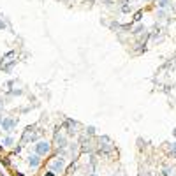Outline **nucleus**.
Returning a JSON list of instances; mask_svg holds the SVG:
<instances>
[{
  "mask_svg": "<svg viewBox=\"0 0 176 176\" xmlns=\"http://www.w3.org/2000/svg\"><path fill=\"white\" fill-rule=\"evenodd\" d=\"M55 144L58 146V148H65L67 146V139H65V136H62V134H55Z\"/></svg>",
  "mask_w": 176,
  "mask_h": 176,
  "instance_id": "5",
  "label": "nucleus"
},
{
  "mask_svg": "<svg viewBox=\"0 0 176 176\" xmlns=\"http://www.w3.org/2000/svg\"><path fill=\"white\" fill-rule=\"evenodd\" d=\"M157 18H159V19H164V18H166V11H164V9H160V11L157 12Z\"/></svg>",
  "mask_w": 176,
  "mask_h": 176,
  "instance_id": "8",
  "label": "nucleus"
},
{
  "mask_svg": "<svg viewBox=\"0 0 176 176\" xmlns=\"http://www.w3.org/2000/svg\"><path fill=\"white\" fill-rule=\"evenodd\" d=\"M16 125H18V120H14V118H4V122H2L4 132H12V129Z\"/></svg>",
  "mask_w": 176,
  "mask_h": 176,
  "instance_id": "3",
  "label": "nucleus"
},
{
  "mask_svg": "<svg viewBox=\"0 0 176 176\" xmlns=\"http://www.w3.org/2000/svg\"><path fill=\"white\" fill-rule=\"evenodd\" d=\"M86 134H90V136H93V134H95V127H92V125H90V127L86 129Z\"/></svg>",
  "mask_w": 176,
  "mask_h": 176,
  "instance_id": "10",
  "label": "nucleus"
},
{
  "mask_svg": "<svg viewBox=\"0 0 176 176\" xmlns=\"http://www.w3.org/2000/svg\"><path fill=\"white\" fill-rule=\"evenodd\" d=\"M141 32H146V30H144V27H143V25H139V27H138V28H136V30H134V34L138 35V34H141Z\"/></svg>",
  "mask_w": 176,
  "mask_h": 176,
  "instance_id": "9",
  "label": "nucleus"
},
{
  "mask_svg": "<svg viewBox=\"0 0 176 176\" xmlns=\"http://www.w3.org/2000/svg\"><path fill=\"white\" fill-rule=\"evenodd\" d=\"M2 122H4V116H2V114H0V125H2Z\"/></svg>",
  "mask_w": 176,
  "mask_h": 176,
  "instance_id": "13",
  "label": "nucleus"
},
{
  "mask_svg": "<svg viewBox=\"0 0 176 176\" xmlns=\"http://www.w3.org/2000/svg\"><path fill=\"white\" fill-rule=\"evenodd\" d=\"M174 136H176V129H174Z\"/></svg>",
  "mask_w": 176,
  "mask_h": 176,
  "instance_id": "16",
  "label": "nucleus"
},
{
  "mask_svg": "<svg viewBox=\"0 0 176 176\" xmlns=\"http://www.w3.org/2000/svg\"><path fill=\"white\" fill-rule=\"evenodd\" d=\"M64 169H65V159L64 157H56L51 162V171L55 174H60V173H64Z\"/></svg>",
  "mask_w": 176,
  "mask_h": 176,
  "instance_id": "2",
  "label": "nucleus"
},
{
  "mask_svg": "<svg viewBox=\"0 0 176 176\" xmlns=\"http://www.w3.org/2000/svg\"><path fill=\"white\" fill-rule=\"evenodd\" d=\"M2 144H4V146H12V144H14V138H12V136H5L4 141H2Z\"/></svg>",
  "mask_w": 176,
  "mask_h": 176,
  "instance_id": "6",
  "label": "nucleus"
},
{
  "mask_svg": "<svg viewBox=\"0 0 176 176\" xmlns=\"http://www.w3.org/2000/svg\"><path fill=\"white\" fill-rule=\"evenodd\" d=\"M28 166L30 167H39L41 166V155H37V153H34V155H30L28 157Z\"/></svg>",
  "mask_w": 176,
  "mask_h": 176,
  "instance_id": "4",
  "label": "nucleus"
},
{
  "mask_svg": "<svg viewBox=\"0 0 176 176\" xmlns=\"http://www.w3.org/2000/svg\"><path fill=\"white\" fill-rule=\"evenodd\" d=\"M44 176H55V173H53V171H48V173H46Z\"/></svg>",
  "mask_w": 176,
  "mask_h": 176,
  "instance_id": "12",
  "label": "nucleus"
},
{
  "mask_svg": "<svg viewBox=\"0 0 176 176\" xmlns=\"http://www.w3.org/2000/svg\"><path fill=\"white\" fill-rule=\"evenodd\" d=\"M34 148H35V153H37V155L44 157V155H48V153L51 151V143L41 139V141H37V143L34 144Z\"/></svg>",
  "mask_w": 176,
  "mask_h": 176,
  "instance_id": "1",
  "label": "nucleus"
},
{
  "mask_svg": "<svg viewBox=\"0 0 176 176\" xmlns=\"http://www.w3.org/2000/svg\"><path fill=\"white\" fill-rule=\"evenodd\" d=\"M86 176H99V174H95V173H92V174H86Z\"/></svg>",
  "mask_w": 176,
  "mask_h": 176,
  "instance_id": "15",
  "label": "nucleus"
},
{
  "mask_svg": "<svg viewBox=\"0 0 176 176\" xmlns=\"http://www.w3.org/2000/svg\"><path fill=\"white\" fill-rule=\"evenodd\" d=\"M0 28H4V21H0Z\"/></svg>",
  "mask_w": 176,
  "mask_h": 176,
  "instance_id": "14",
  "label": "nucleus"
},
{
  "mask_svg": "<svg viewBox=\"0 0 176 176\" xmlns=\"http://www.w3.org/2000/svg\"><path fill=\"white\" fill-rule=\"evenodd\" d=\"M157 2H159V7L160 9H166V7L171 5V0H157Z\"/></svg>",
  "mask_w": 176,
  "mask_h": 176,
  "instance_id": "7",
  "label": "nucleus"
},
{
  "mask_svg": "<svg viewBox=\"0 0 176 176\" xmlns=\"http://www.w3.org/2000/svg\"><path fill=\"white\" fill-rule=\"evenodd\" d=\"M141 18H143V12L139 11V12H136V16H134V21H139Z\"/></svg>",
  "mask_w": 176,
  "mask_h": 176,
  "instance_id": "11",
  "label": "nucleus"
}]
</instances>
